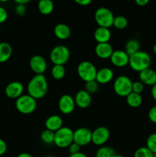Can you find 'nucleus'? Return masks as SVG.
<instances>
[{"mask_svg": "<svg viewBox=\"0 0 156 157\" xmlns=\"http://www.w3.org/2000/svg\"><path fill=\"white\" fill-rule=\"evenodd\" d=\"M48 90V83L44 75H35L27 85L28 94L35 100L44 98Z\"/></svg>", "mask_w": 156, "mask_h": 157, "instance_id": "nucleus-1", "label": "nucleus"}, {"mask_svg": "<svg viewBox=\"0 0 156 157\" xmlns=\"http://www.w3.org/2000/svg\"><path fill=\"white\" fill-rule=\"evenodd\" d=\"M151 63V58L149 54L143 51H139L129 56L128 65L132 70L141 72L149 68Z\"/></svg>", "mask_w": 156, "mask_h": 157, "instance_id": "nucleus-2", "label": "nucleus"}, {"mask_svg": "<svg viewBox=\"0 0 156 157\" xmlns=\"http://www.w3.org/2000/svg\"><path fill=\"white\" fill-rule=\"evenodd\" d=\"M70 52L68 48L63 44L56 45L50 52V60L52 63L58 65H64L69 61Z\"/></svg>", "mask_w": 156, "mask_h": 157, "instance_id": "nucleus-3", "label": "nucleus"}, {"mask_svg": "<svg viewBox=\"0 0 156 157\" xmlns=\"http://www.w3.org/2000/svg\"><path fill=\"white\" fill-rule=\"evenodd\" d=\"M73 142V131L67 127H62L54 132V144L59 148L68 147Z\"/></svg>", "mask_w": 156, "mask_h": 157, "instance_id": "nucleus-4", "label": "nucleus"}, {"mask_svg": "<svg viewBox=\"0 0 156 157\" xmlns=\"http://www.w3.org/2000/svg\"><path fill=\"white\" fill-rule=\"evenodd\" d=\"M15 107L21 113L30 114L36 110L37 100L28 94H22L16 99Z\"/></svg>", "mask_w": 156, "mask_h": 157, "instance_id": "nucleus-5", "label": "nucleus"}, {"mask_svg": "<svg viewBox=\"0 0 156 157\" xmlns=\"http://www.w3.org/2000/svg\"><path fill=\"white\" fill-rule=\"evenodd\" d=\"M114 15L110 9L106 7H99L96 10L94 18L99 27L110 29L113 24Z\"/></svg>", "mask_w": 156, "mask_h": 157, "instance_id": "nucleus-6", "label": "nucleus"}, {"mask_svg": "<svg viewBox=\"0 0 156 157\" xmlns=\"http://www.w3.org/2000/svg\"><path fill=\"white\" fill-rule=\"evenodd\" d=\"M97 70L94 64L89 61H83L78 64L77 74L85 82L96 80Z\"/></svg>", "mask_w": 156, "mask_h": 157, "instance_id": "nucleus-7", "label": "nucleus"}, {"mask_svg": "<svg viewBox=\"0 0 156 157\" xmlns=\"http://www.w3.org/2000/svg\"><path fill=\"white\" fill-rule=\"evenodd\" d=\"M132 81L125 75H120L115 79L113 89L116 94L126 98L132 92Z\"/></svg>", "mask_w": 156, "mask_h": 157, "instance_id": "nucleus-8", "label": "nucleus"}, {"mask_svg": "<svg viewBox=\"0 0 156 157\" xmlns=\"http://www.w3.org/2000/svg\"><path fill=\"white\" fill-rule=\"evenodd\" d=\"M73 142L80 147L87 146L92 142V131L87 127H80L73 131Z\"/></svg>", "mask_w": 156, "mask_h": 157, "instance_id": "nucleus-9", "label": "nucleus"}, {"mask_svg": "<svg viewBox=\"0 0 156 157\" xmlns=\"http://www.w3.org/2000/svg\"><path fill=\"white\" fill-rule=\"evenodd\" d=\"M110 132L107 127H99L92 131V143L96 146H102L109 140Z\"/></svg>", "mask_w": 156, "mask_h": 157, "instance_id": "nucleus-10", "label": "nucleus"}, {"mask_svg": "<svg viewBox=\"0 0 156 157\" xmlns=\"http://www.w3.org/2000/svg\"><path fill=\"white\" fill-rule=\"evenodd\" d=\"M29 66L36 75H43L47 70V64L44 57L35 55L30 58Z\"/></svg>", "mask_w": 156, "mask_h": 157, "instance_id": "nucleus-11", "label": "nucleus"}, {"mask_svg": "<svg viewBox=\"0 0 156 157\" xmlns=\"http://www.w3.org/2000/svg\"><path fill=\"white\" fill-rule=\"evenodd\" d=\"M74 98L70 94H64L60 98L58 101V107L61 112L64 114H70L75 108Z\"/></svg>", "mask_w": 156, "mask_h": 157, "instance_id": "nucleus-12", "label": "nucleus"}, {"mask_svg": "<svg viewBox=\"0 0 156 157\" xmlns=\"http://www.w3.org/2000/svg\"><path fill=\"white\" fill-rule=\"evenodd\" d=\"M110 61L116 67H122L128 64L129 56L124 50H115L110 57Z\"/></svg>", "mask_w": 156, "mask_h": 157, "instance_id": "nucleus-13", "label": "nucleus"}, {"mask_svg": "<svg viewBox=\"0 0 156 157\" xmlns=\"http://www.w3.org/2000/svg\"><path fill=\"white\" fill-rule=\"evenodd\" d=\"M24 86L19 81H12L7 84L5 89L6 96L12 99H17L22 95Z\"/></svg>", "mask_w": 156, "mask_h": 157, "instance_id": "nucleus-14", "label": "nucleus"}, {"mask_svg": "<svg viewBox=\"0 0 156 157\" xmlns=\"http://www.w3.org/2000/svg\"><path fill=\"white\" fill-rule=\"evenodd\" d=\"M74 101L76 105L80 108H87L92 103L91 94L85 90H80L76 93Z\"/></svg>", "mask_w": 156, "mask_h": 157, "instance_id": "nucleus-15", "label": "nucleus"}, {"mask_svg": "<svg viewBox=\"0 0 156 157\" xmlns=\"http://www.w3.org/2000/svg\"><path fill=\"white\" fill-rule=\"evenodd\" d=\"M113 48L109 42L97 43L95 47V53L99 58L102 59L110 58L113 52Z\"/></svg>", "mask_w": 156, "mask_h": 157, "instance_id": "nucleus-16", "label": "nucleus"}, {"mask_svg": "<svg viewBox=\"0 0 156 157\" xmlns=\"http://www.w3.org/2000/svg\"><path fill=\"white\" fill-rule=\"evenodd\" d=\"M139 80L144 85L151 86L156 84V71L151 68H147L139 72Z\"/></svg>", "mask_w": 156, "mask_h": 157, "instance_id": "nucleus-17", "label": "nucleus"}, {"mask_svg": "<svg viewBox=\"0 0 156 157\" xmlns=\"http://www.w3.org/2000/svg\"><path fill=\"white\" fill-rule=\"evenodd\" d=\"M114 77L113 70L110 67H104L97 71L96 76V81L98 84H105L110 82Z\"/></svg>", "mask_w": 156, "mask_h": 157, "instance_id": "nucleus-18", "label": "nucleus"}, {"mask_svg": "<svg viewBox=\"0 0 156 157\" xmlns=\"http://www.w3.org/2000/svg\"><path fill=\"white\" fill-rule=\"evenodd\" d=\"M112 34L110 29L103 27L96 28L93 33V37L98 43L109 42L111 38Z\"/></svg>", "mask_w": 156, "mask_h": 157, "instance_id": "nucleus-19", "label": "nucleus"}, {"mask_svg": "<svg viewBox=\"0 0 156 157\" xmlns=\"http://www.w3.org/2000/svg\"><path fill=\"white\" fill-rule=\"evenodd\" d=\"M63 127V120L58 115H51L45 121V127L47 130L53 132L58 131Z\"/></svg>", "mask_w": 156, "mask_h": 157, "instance_id": "nucleus-20", "label": "nucleus"}, {"mask_svg": "<svg viewBox=\"0 0 156 157\" xmlns=\"http://www.w3.org/2000/svg\"><path fill=\"white\" fill-rule=\"evenodd\" d=\"M54 35L60 40H66L71 34L70 27L64 23H58L54 28Z\"/></svg>", "mask_w": 156, "mask_h": 157, "instance_id": "nucleus-21", "label": "nucleus"}, {"mask_svg": "<svg viewBox=\"0 0 156 157\" xmlns=\"http://www.w3.org/2000/svg\"><path fill=\"white\" fill-rule=\"evenodd\" d=\"M12 55V47L8 42H0V63L9 61Z\"/></svg>", "mask_w": 156, "mask_h": 157, "instance_id": "nucleus-22", "label": "nucleus"}, {"mask_svg": "<svg viewBox=\"0 0 156 157\" xmlns=\"http://www.w3.org/2000/svg\"><path fill=\"white\" fill-rule=\"evenodd\" d=\"M38 8L42 15H47L52 13L54 9V4L51 0H41L38 2Z\"/></svg>", "mask_w": 156, "mask_h": 157, "instance_id": "nucleus-23", "label": "nucleus"}, {"mask_svg": "<svg viewBox=\"0 0 156 157\" xmlns=\"http://www.w3.org/2000/svg\"><path fill=\"white\" fill-rule=\"evenodd\" d=\"M124 51L128 54V56H131L133 54L140 51V43L138 40L134 39V38L129 39L125 43Z\"/></svg>", "mask_w": 156, "mask_h": 157, "instance_id": "nucleus-24", "label": "nucleus"}, {"mask_svg": "<svg viewBox=\"0 0 156 157\" xmlns=\"http://www.w3.org/2000/svg\"><path fill=\"white\" fill-rule=\"evenodd\" d=\"M126 102L128 106L133 108H136L141 106L142 104V97L139 94L131 92L128 96L126 97Z\"/></svg>", "mask_w": 156, "mask_h": 157, "instance_id": "nucleus-25", "label": "nucleus"}, {"mask_svg": "<svg viewBox=\"0 0 156 157\" xmlns=\"http://www.w3.org/2000/svg\"><path fill=\"white\" fill-rule=\"evenodd\" d=\"M50 74H51V76L53 77L55 80H61L62 78H64V76H65V67H64V65L54 64V65L52 67Z\"/></svg>", "mask_w": 156, "mask_h": 157, "instance_id": "nucleus-26", "label": "nucleus"}, {"mask_svg": "<svg viewBox=\"0 0 156 157\" xmlns=\"http://www.w3.org/2000/svg\"><path fill=\"white\" fill-rule=\"evenodd\" d=\"M116 153L110 147H101L96 153V157H114Z\"/></svg>", "mask_w": 156, "mask_h": 157, "instance_id": "nucleus-27", "label": "nucleus"}, {"mask_svg": "<svg viewBox=\"0 0 156 157\" xmlns=\"http://www.w3.org/2000/svg\"><path fill=\"white\" fill-rule=\"evenodd\" d=\"M41 139L44 144L50 145V144H54V132L49 130H43L42 133H41Z\"/></svg>", "mask_w": 156, "mask_h": 157, "instance_id": "nucleus-28", "label": "nucleus"}, {"mask_svg": "<svg viewBox=\"0 0 156 157\" xmlns=\"http://www.w3.org/2000/svg\"><path fill=\"white\" fill-rule=\"evenodd\" d=\"M113 25L118 29H124L128 25V20L123 15H118L114 18Z\"/></svg>", "mask_w": 156, "mask_h": 157, "instance_id": "nucleus-29", "label": "nucleus"}, {"mask_svg": "<svg viewBox=\"0 0 156 157\" xmlns=\"http://www.w3.org/2000/svg\"><path fill=\"white\" fill-rule=\"evenodd\" d=\"M146 147H148L153 154H156V133L150 134L147 138Z\"/></svg>", "mask_w": 156, "mask_h": 157, "instance_id": "nucleus-30", "label": "nucleus"}, {"mask_svg": "<svg viewBox=\"0 0 156 157\" xmlns=\"http://www.w3.org/2000/svg\"><path fill=\"white\" fill-rule=\"evenodd\" d=\"M134 157H154V154L148 147H142L136 150Z\"/></svg>", "mask_w": 156, "mask_h": 157, "instance_id": "nucleus-31", "label": "nucleus"}, {"mask_svg": "<svg viewBox=\"0 0 156 157\" xmlns=\"http://www.w3.org/2000/svg\"><path fill=\"white\" fill-rule=\"evenodd\" d=\"M98 90H99V84H98L96 80L86 82L85 90L88 92L89 94H95L96 92L98 91Z\"/></svg>", "mask_w": 156, "mask_h": 157, "instance_id": "nucleus-32", "label": "nucleus"}, {"mask_svg": "<svg viewBox=\"0 0 156 157\" xmlns=\"http://www.w3.org/2000/svg\"><path fill=\"white\" fill-rule=\"evenodd\" d=\"M144 87H145V86H144V84L140 81H134V82H132V92L141 94L142 93V91L144 90Z\"/></svg>", "mask_w": 156, "mask_h": 157, "instance_id": "nucleus-33", "label": "nucleus"}, {"mask_svg": "<svg viewBox=\"0 0 156 157\" xmlns=\"http://www.w3.org/2000/svg\"><path fill=\"white\" fill-rule=\"evenodd\" d=\"M26 6L25 5H20V4H16L15 7V12L18 15H20V16H22L24 14L26 13Z\"/></svg>", "mask_w": 156, "mask_h": 157, "instance_id": "nucleus-34", "label": "nucleus"}, {"mask_svg": "<svg viewBox=\"0 0 156 157\" xmlns=\"http://www.w3.org/2000/svg\"><path fill=\"white\" fill-rule=\"evenodd\" d=\"M68 150L69 153H70V155L76 154V153H78L80 152V147L78 144H76V143L73 142L68 147Z\"/></svg>", "mask_w": 156, "mask_h": 157, "instance_id": "nucleus-35", "label": "nucleus"}, {"mask_svg": "<svg viewBox=\"0 0 156 157\" xmlns=\"http://www.w3.org/2000/svg\"><path fill=\"white\" fill-rule=\"evenodd\" d=\"M148 117L151 123L156 124V106H154L150 109L148 113Z\"/></svg>", "mask_w": 156, "mask_h": 157, "instance_id": "nucleus-36", "label": "nucleus"}, {"mask_svg": "<svg viewBox=\"0 0 156 157\" xmlns=\"http://www.w3.org/2000/svg\"><path fill=\"white\" fill-rule=\"evenodd\" d=\"M8 18L7 10L2 6H0V24L5 22Z\"/></svg>", "mask_w": 156, "mask_h": 157, "instance_id": "nucleus-37", "label": "nucleus"}, {"mask_svg": "<svg viewBox=\"0 0 156 157\" xmlns=\"http://www.w3.org/2000/svg\"><path fill=\"white\" fill-rule=\"evenodd\" d=\"M7 144L4 140L0 138V156L4 155L7 151Z\"/></svg>", "mask_w": 156, "mask_h": 157, "instance_id": "nucleus-38", "label": "nucleus"}, {"mask_svg": "<svg viewBox=\"0 0 156 157\" xmlns=\"http://www.w3.org/2000/svg\"><path fill=\"white\" fill-rule=\"evenodd\" d=\"M76 3H77L78 5L80 6H86L90 5V3L92 2L91 0H76Z\"/></svg>", "mask_w": 156, "mask_h": 157, "instance_id": "nucleus-39", "label": "nucleus"}, {"mask_svg": "<svg viewBox=\"0 0 156 157\" xmlns=\"http://www.w3.org/2000/svg\"><path fill=\"white\" fill-rule=\"evenodd\" d=\"M148 2H149L148 0H136V3L139 6H145Z\"/></svg>", "mask_w": 156, "mask_h": 157, "instance_id": "nucleus-40", "label": "nucleus"}, {"mask_svg": "<svg viewBox=\"0 0 156 157\" xmlns=\"http://www.w3.org/2000/svg\"><path fill=\"white\" fill-rule=\"evenodd\" d=\"M151 96H152L153 99L156 101V84L151 87Z\"/></svg>", "mask_w": 156, "mask_h": 157, "instance_id": "nucleus-41", "label": "nucleus"}, {"mask_svg": "<svg viewBox=\"0 0 156 157\" xmlns=\"http://www.w3.org/2000/svg\"><path fill=\"white\" fill-rule=\"evenodd\" d=\"M69 157H88V156H87L86 154H84V153H81V152H80V153H76V154L70 155Z\"/></svg>", "mask_w": 156, "mask_h": 157, "instance_id": "nucleus-42", "label": "nucleus"}, {"mask_svg": "<svg viewBox=\"0 0 156 157\" xmlns=\"http://www.w3.org/2000/svg\"><path fill=\"white\" fill-rule=\"evenodd\" d=\"M29 0H15V2L16 4H20V5H26L29 2Z\"/></svg>", "mask_w": 156, "mask_h": 157, "instance_id": "nucleus-43", "label": "nucleus"}, {"mask_svg": "<svg viewBox=\"0 0 156 157\" xmlns=\"http://www.w3.org/2000/svg\"><path fill=\"white\" fill-rule=\"evenodd\" d=\"M17 157H34L32 155H31L30 153H20Z\"/></svg>", "mask_w": 156, "mask_h": 157, "instance_id": "nucleus-44", "label": "nucleus"}, {"mask_svg": "<svg viewBox=\"0 0 156 157\" xmlns=\"http://www.w3.org/2000/svg\"><path fill=\"white\" fill-rule=\"evenodd\" d=\"M152 50H153V52H154V53L156 55V43L154 44V46H153Z\"/></svg>", "mask_w": 156, "mask_h": 157, "instance_id": "nucleus-45", "label": "nucleus"}, {"mask_svg": "<svg viewBox=\"0 0 156 157\" xmlns=\"http://www.w3.org/2000/svg\"><path fill=\"white\" fill-rule=\"evenodd\" d=\"M114 157H124V156H122V155H119V154H117V153H116V156H115Z\"/></svg>", "mask_w": 156, "mask_h": 157, "instance_id": "nucleus-46", "label": "nucleus"}, {"mask_svg": "<svg viewBox=\"0 0 156 157\" xmlns=\"http://www.w3.org/2000/svg\"><path fill=\"white\" fill-rule=\"evenodd\" d=\"M46 157H55V156H46Z\"/></svg>", "mask_w": 156, "mask_h": 157, "instance_id": "nucleus-47", "label": "nucleus"}, {"mask_svg": "<svg viewBox=\"0 0 156 157\" xmlns=\"http://www.w3.org/2000/svg\"><path fill=\"white\" fill-rule=\"evenodd\" d=\"M154 157H156V154H154Z\"/></svg>", "mask_w": 156, "mask_h": 157, "instance_id": "nucleus-48", "label": "nucleus"}]
</instances>
